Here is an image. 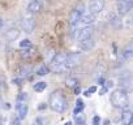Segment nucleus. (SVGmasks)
Returning <instances> with one entry per match:
<instances>
[{
	"instance_id": "nucleus-31",
	"label": "nucleus",
	"mask_w": 133,
	"mask_h": 125,
	"mask_svg": "<svg viewBox=\"0 0 133 125\" xmlns=\"http://www.w3.org/2000/svg\"><path fill=\"white\" fill-rule=\"evenodd\" d=\"M107 91H108V89H107L106 86H103V87L101 89V91H99V95H103V94H106Z\"/></svg>"
},
{
	"instance_id": "nucleus-37",
	"label": "nucleus",
	"mask_w": 133,
	"mask_h": 125,
	"mask_svg": "<svg viewBox=\"0 0 133 125\" xmlns=\"http://www.w3.org/2000/svg\"><path fill=\"white\" fill-rule=\"evenodd\" d=\"M2 104H3V102H2V98H0V107H2Z\"/></svg>"
},
{
	"instance_id": "nucleus-16",
	"label": "nucleus",
	"mask_w": 133,
	"mask_h": 125,
	"mask_svg": "<svg viewBox=\"0 0 133 125\" xmlns=\"http://www.w3.org/2000/svg\"><path fill=\"white\" fill-rule=\"evenodd\" d=\"M95 21V15H93L91 12H85L84 15H82V18H81V22L82 24H85V25H90V24H93Z\"/></svg>"
},
{
	"instance_id": "nucleus-12",
	"label": "nucleus",
	"mask_w": 133,
	"mask_h": 125,
	"mask_svg": "<svg viewBox=\"0 0 133 125\" xmlns=\"http://www.w3.org/2000/svg\"><path fill=\"white\" fill-rule=\"evenodd\" d=\"M16 109H17V112H18V117L22 120V119L26 117L28 111H29V107H28L26 102H17V104H16Z\"/></svg>"
},
{
	"instance_id": "nucleus-15",
	"label": "nucleus",
	"mask_w": 133,
	"mask_h": 125,
	"mask_svg": "<svg viewBox=\"0 0 133 125\" xmlns=\"http://www.w3.org/2000/svg\"><path fill=\"white\" fill-rule=\"evenodd\" d=\"M18 37H20V30H18L17 27H11V29L5 33V39L9 40V42L16 40Z\"/></svg>"
},
{
	"instance_id": "nucleus-3",
	"label": "nucleus",
	"mask_w": 133,
	"mask_h": 125,
	"mask_svg": "<svg viewBox=\"0 0 133 125\" xmlns=\"http://www.w3.org/2000/svg\"><path fill=\"white\" fill-rule=\"evenodd\" d=\"M66 59H68V53H66V52H59V53H56V56L51 61V69L55 73L66 72V68H65Z\"/></svg>"
},
{
	"instance_id": "nucleus-17",
	"label": "nucleus",
	"mask_w": 133,
	"mask_h": 125,
	"mask_svg": "<svg viewBox=\"0 0 133 125\" xmlns=\"http://www.w3.org/2000/svg\"><path fill=\"white\" fill-rule=\"evenodd\" d=\"M94 44H95L94 38H91V39H88V40L81 42V43H80V47H81L84 51H89V50H91V48L94 47Z\"/></svg>"
},
{
	"instance_id": "nucleus-38",
	"label": "nucleus",
	"mask_w": 133,
	"mask_h": 125,
	"mask_svg": "<svg viewBox=\"0 0 133 125\" xmlns=\"http://www.w3.org/2000/svg\"><path fill=\"white\" fill-rule=\"evenodd\" d=\"M0 125H2V117H0Z\"/></svg>"
},
{
	"instance_id": "nucleus-28",
	"label": "nucleus",
	"mask_w": 133,
	"mask_h": 125,
	"mask_svg": "<svg viewBox=\"0 0 133 125\" xmlns=\"http://www.w3.org/2000/svg\"><path fill=\"white\" fill-rule=\"evenodd\" d=\"M20 122H21V119H20L18 116L12 119V125H20Z\"/></svg>"
},
{
	"instance_id": "nucleus-32",
	"label": "nucleus",
	"mask_w": 133,
	"mask_h": 125,
	"mask_svg": "<svg viewBox=\"0 0 133 125\" xmlns=\"http://www.w3.org/2000/svg\"><path fill=\"white\" fill-rule=\"evenodd\" d=\"M112 85H114V84H112V81H108V82H106V85H104V86H106L107 89H111V87H112Z\"/></svg>"
},
{
	"instance_id": "nucleus-30",
	"label": "nucleus",
	"mask_w": 133,
	"mask_h": 125,
	"mask_svg": "<svg viewBox=\"0 0 133 125\" xmlns=\"http://www.w3.org/2000/svg\"><path fill=\"white\" fill-rule=\"evenodd\" d=\"M73 91H75V94H76V95H78V94L81 93V89H80V86L77 85L76 87H73Z\"/></svg>"
},
{
	"instance_id": "nucleus-24",
	"label": "nucleus",
	"mask_w": 133,
	"mask_h": 125,
	"mask_svg": "<svg viewBox=\"0 0 133 125\" xmlns=\"http://www.w3.org/2000/svg\"><path fill=\"white\" fill-rule=\"evenodd\" d=\"M33 55H34L33 48H29V50H24V51H21V56H22V57H31Z\"/></svg>"
},
{
	"instance_id": "nucleus-13",
	"label": "nucleus",
	"mask_w": 133,
	"mask_h": 125,
	"mask_svg": "<svg viewBox=\"0 0 133 125\" xmlns=\"http://www.w3.org/2000/svg\"><path fill=\"white\" fill-rule=\"evenodd\" d=\"M41 9H42V2L41 0H31L28 5V12L31 13V15L38 13Z\"/></svg>"
},
{
	"instance_id": "nucleus-7",
	"label": "nucleus",
	"mask_w": 133,
	"mask_h": 125,
	"mask_svg": "<svg viewBox=\"0 0 133 125\" xmlns=\"http://www.w3.org/2000/svg\"><path fill=\"white\" fill-rule=\"evenodd\" d=\"M104 8V0H90L89 2V12L93 15H99Z\"/></svg>"
},
{
	"instance_id": "nucleus-21",
	"label": "nucleus",
	"mask_w": 133,
	"mask_h": 125,
	"mask_svg": "<svg viewBox=\"0 0 133 125\" xmlns=\"http://www.w3.org/2000/svg\"><path fill=\"white\" fill-rule=\"evenodd\" d=\"M29 73H30V67H24V68L20 69V77L21 78H25Z\"/></svg>"
},
{
	"instance_id": "nucleus-35",
	"label": "nucleus",
	"mask_w": 133,
	"mask_h": 125,
	"mask_svg": "<svg viewBox=\"0 0 133 125\" xmlns=\"http://www.w3.org/2000/svg\"><path fill=\"white\" fill-rule=\"evenodd\" d=\"M64 125H73V122H72V121H66Z\"/></svg>"
},
{
	"instance_id": "nucleus-14",
	"label": "nucleus",
	"mask_w": 133,
	"mask_h": 125,
	"mask_svg": "<svg viewBox=\"0 0 133 125\" xmlns=\"http://www.w3.org/2000/svg\"><path fill=\"white\" fill-rule=\"evenodd\" d=\"M133 122V112L129 109H124L121 113V124L123 125H132Z\"/></svg>"
},
{
	"instance_id": "nucleus-6",
	"label": "nucleus",
	"mask_w": 133,
	"mask_h": 125,
	"mask_svg": "<svg viewBox=\"0 0 133 125\" xmlns=\"http://www.w3.org/2000/svg\"><path fill=\"white\" fill-rule=\"evenodd\" d=\"M116 8H117V13L120 16H124L133 8V0H119Z\"/></svg>"
},
{
	"instance_id": "nucleus-8",
	"label": "nucleus",
	"mask_w": 133,
	"mask_h": 125,
	"mask_svg": "<svg viewBox=\"0 0 133 125\" xmlns=\"http://www.w3.org/2000/svg\"><path fill=\"white\" fill-rule=\"evenodd\" d=\"M84 13H85V12L82 11V5H80V8L73 9V11L69 13V17H68L69 24H71V25H76V24H78V22L81 21Z\"/></svg>"
},
{
	"instance_id": "nucleus-10",
	"label": "nucleus",
	"mask_w": 133,
	"mask_h": 125,
	"mask_svg": "<svg viewBox=\"0 0 133 125\" xmlns=\"http://www.w3.org/2000/svg\"><path fill=\"white\" fill-rule=\"evenodd\" d=\"M94 35V29L91 26H85L84 29L80 30L78 33V42H84V40H88V39H91Z\"/></svg>"
},
{
	"instance_id": "nucleus-2",
	"label": "nucleus",
	"mask_w": 133,
	"mask_h": 125,
	"mask_svg": "<svg viewBox=\"0 0 133 125\" xmlns=\"http://www.w3.org/2000/svg\"><path fill=\"white\" fill-rule=\"evenodd\" d=\"M110 100H111V104L115 107V108H119V109H127L128 106H129V96H128V91L123 90V89H115L111 95H110Z\"/></svg>"
},
{
	"instance_id": "nucleus-20",
	"label": "nucleus",
	"mask_w": 133,
	"mask_h": 125,
	"mask_svg": "<svg viewBox=\"0 0 133 125\" xmlns=\"http://www.w3.org/2000/svg\"><path fill=\"white\" fill-rule=\"evenodd\" d=\"M33 87H34V90H35V91L41 93V91H43V90L47 87V84H46V82H37Z\"/></svg>"
},
{
	"instance_id": "nucleus-9",
	"label": "nucleus",
	"mask_w": 133,
	"mask_h": 125,
	"mask_svg": "<svg viewBox=\"0 0 133 125\" xmlns=\"http://www.w3.org/2000/svg\"><path fill=\"white\" fill-rule=\"evenodd\" d=\"M133 57V38L125 44L121 51V61H128Z\"/></svg>"
},
{
	"instance_id": "nucleus-1",
	"label": "nucleus",
	"mask_w": 133,
	"mask_h": 125,
	"mask_svg": "<svg viewBox=\"0 0 133 125\" xmlns=\"http://www.w3.org/2000/svg\"><path fill=\"white\" fill-rule=\"evenodd\" d=\"M48 106L54 112H57V113H61L66 109L68 102H66V98L61 90H54L51 93L50 99H48Z\"/></svg>"
},
{
	"instance_id": "nucleus-11",
	"label": "nucleus",
	"mask_w": 133,
	"mask_h": 125,
	"mask_svg": "<svg viewBox=\"0 0 133 125\" xmlns=\"http://www.w3.org/2000/svg\"><path fill=\"white\" fill-rule=\"evenodd\" d=\"M35 20L33 18V17H30V18H24L22 21H21V29L25 31V33H33L34 31V29H35Z\"/></svg>"
},
{
	"instance_id": "nucleus-5",
	"label": "nucleus",
	"mask_w": 133,
	"mask_h": 125,
	"mask_svg": "<svg viewBox=\"0 0 133 125\" xmlns=\"http://www.w3.org/2000/svg\"><path fill=\"white\" fill-rule=\"evenodd\" d=\"M82 60V53L81 52H71L68 53V59H66V63H65V68L66 71H71L73 68H76Z\"/></svg>"
},
{
	"instance_id": "nucleus-19",
	"label": "nucleus",
	"mask_w": 133,
	"mask_h": 125,
	"mask_svg": "<svg viewBox=\"0 0 133 125\" xmlns=\"http://www.w3.org/2000/svg\"><path fill=\"white\" fill-rule=\"evenodd\" d=\"M75 120H76V124L77 125H85V116L82 115V112L75 115Z\"/></svg>"
},
{
	"instance_id": "nucleus-27",
	"label": "nucleus",
	"mask_w": 133,
	"mask_h": 125,
	"mask_svg": "<svg viewBox=\"0 0 133 125\" xmlns=\"http://www.w3.org/2000/svg\"><path fill=\"white\" fill-rule=\"evenodd\" d=\"M26 93H20V95L17 96V102H25L26 100Z\"/></svg>"
},
{
	"instance_id": "nucleus-4",
	"label": "nucleus",
	"mask_w": 133,
	"mask_h": 125,
	"mask_svg": "<svg viewBox=\"0 0 133 125\" xmlns=\"http://www.w3.org/2000/svg\"><path fill=\"white\" fill-rule=\"evenodd\" d=\"M119 85L120 89L125 91H133V74L129 71H124L119 74Z\"/></svg>"
},
{
	"instance_id": "nucleus-26",
	"label": "nucleus",
	"mask_w": 133,
	"mask_h": 125,
	"mask_svg": "<svg viewBox=\"0 0 133 125\" xmlns=\"http://www.w3.org/2000/svg\"><path fill=\"white\" fill-rule=\"evenodd\" d=\"M95 91H97V87H95V86H91V87H89V89L84 93V95H85V96H90V95H91L93 93H95Z\"/></svg>"
},
{
	"instance_id": "nucleus-18",
	"label": "nucleus",
	"mask_w": 133,
	"mask_h": 125,
	"mask_svg": "<svg viewBox=\"0 0 133 125\" xmlns=\"http://www.w3.org/2000/svg\"><path fill=\"white\" fill-rule=\"evenodd\" d=\"M84 107H85L84 102H82L81 99H78V100L76 102V108H75L73 113H75V115H77V113H81V112H82V109H84Z\"/></svg>"
},
{
	"instance_id": "nucleus-23",
	"label": "nucleus",
	"mask_w": 133,
	"mask_h": 125,
	"mask_svg": "<svg viewBox=\"0 0 133 125\" xmlns=\"http://www.w3.org/2000/svg\"><path fill=\"white\" fill-rule=\"evenodd\" d=\"M20 47H21V48H26V50L33 48V47H31V42H30L29 39H24V40L20 43Z\"/></svg>"
},
{
	"instance_id": "nucleus-25",
	"label": "nucleus",
	"mask_w": 133,
	"mask_h": 125,
	"mask_svg": "<svg viewBox=\"0 0 133 125\" xmlns=\"http://www.w3.org/2000/svg\"><path fill=\"white\" fill-rule=\"evenodd\" d=\"M66 85L71 86V87H76L78 85V82H77L76 78H69V80H66Z\"/></svg>"
},
{
	"instance_id": "nucleus-29",
	"label": "nucleus",
	"mask_w": 133,
	"mask_h": 125,
	"mask_svg": "<svg viewBox=\"0 0 133 125\" xmlns=\"http://www.w3.org/2000/svg\"><path fill=\"white\" fill-rule=\"evenodd\" d=\"M93 124H94V125H101V119H99V116H94Z\"/></svg>"
},
{
	"instance_id": "nucleus-39",
	"label": "nucleus",
	"mask_w": 133,
	"mask_h": 125,
	"mask_svg": "<svg viewBox=\"0 0 133 125\" xmlns=\"http://www.w3.org/2000/svg\"><path fill=\"white\" fill-rule=\"evenodd\" d=\"M31 125H35V124H31Z\"/></svg>"
},
{
	"instance_id": "nucleus-34",
	"label": "nucleus",
	"mask_w": 133,
	"mask_h": 125,
	"mask_svg": "<svg viewBox=\"0 0 133 125\" xmlns=\"http://www.w3.org/2000/svg\"><path fill=\"white\" fill-rule=\"evenodd\" d=\"M4 108H5V109H9V108H11L9 103H5V104H4Z\"/></svg>"
},
{
	"instance_id": "nucleus-36",
	"label": "nucleus",
	"mask_w": 133,
	"mask_h": 125,
	"mask_svg": "<svg viewBox=\"0 0 133 125\" xmlns=\"http://www.w3.org/2000/svg\"><path fill=\"white\" fill-rule=\"evenodd\" d=\"M2 26H3V20L0 18V29H2Z\"/></svg>"
},
{
	"instance_id": "nucleus-33",
	"label": "nucleus",
	"mask_w": 133,
	"mask_h": 125,
	"mask_svg": "<svg viewBox=\"0 0 133 125\" xmlns=\"http://www.w3.org/2000/svg\"><path fill=\"white\" fill-rule=\"evenodd\" d=\"M46 107H47V104H46V103H42V104L39 106V109H44Z\"/></svg>"
},
{
	"instance_id": "nucleus-22",
	"label": "nucleus",
	"mask_w": 133,
	"mask_h": 125,
	"mask_svg": "<svg viewBox=\"0 0 133 125\" xmlns=\"http://www.w3.org/2000/svg\"><path fill=\"white\" fill-rule=\"evenodd\" d=\"M48 71H50V69L47 68V65H42V67L37 71V74H38V76H46V74L48 73Z\"/></svg>"
}]
</instances>
